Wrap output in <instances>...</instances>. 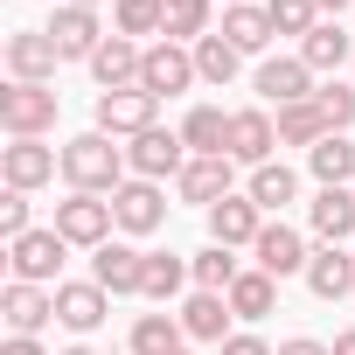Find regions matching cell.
Segmentation results:
<instances>
[{"mask_svg":"<svg viewBox=\"0 0 355 355\" xmlns=\"http://www.w3.org/2000/svg\"><path fill=\"white\" fill-rule=\"evenodd\" d=\"M230 174H237V160H230V153H196L182 174H174V189H182V202L216 209V202L230 196Z\"/></svg>","mask_w":355,"mask_h":355,"instance_id":"cell-12","label":"cell"},{"mask_svg":"<svg viewBox=\"0 0 355 355\" xmlns=\"http://www.w3.org/2000/svg\"><path fill=\"white\" fill-rule=\"evenodd\" d=\"M112 28L119 35H167V0H119V8H112Z\"/></svg>","mask_w":355,"mask_h":355,"instance_id":"cell-33","label":"cell"},{"mask_svg":"<svg viewBox=\"0 0 355 355\" xmlns=\"http://www.w3.org/2000/svg\"><path fill=\"white\" fill-rule=\"evenodd\" d=\"M49 230H63V244H84V251L112 244V230H119L112 196H70V202H56V223Z\"/></svg>","mask_w":355,"mask_h":355,"instance_id":"cell-3","label":"cell"},{"mask_svg":"<svg viewBox=\"0 0 355 355\" xmlns=\"http://www.w3.org/2000/svg\"><path fill=\"white\" fill-rule=\"evenodd\" d=\"M63 355H98V348H63Z\"/></svg>","mask_w":355,"mask_h":355,"instance_id":"cell-46","label":"cell"},{"mask_svg":"<svg viewBox=\"0 0 355 355\" xmlns=\"http://www.w3.org/2000/svg\"><path fill=\"white\" fill-rule=\"evenodd\" d=\"M258 230H265V209L251 202V196H223L216 209H209V244H258Z\"/></svg>","mask_w":355,"mask_h":355,"instance_id":"cell-20","label":"cell"},{"mask_svg":"<svg viewBox=\"0 0 355 355\" xmlns=\"http://www.w3.org/2000/svg\"><path fill=\"white\" fill-rule=\"evenodd\" d=\"M189 272H196V293H230V286L244 279V265L230 258V244H202V251L189 258Z\"/></svg>","mask_w":355,"mask_h":355,"instance_id":"cell-30","label":"cell"},{"mask_svg":"<svg viewBox=\"0 0 355 355\" xmlns=\"http://www.w3.org/2000/svg\"><path fill=\"white\" fill-rule=\"evenodd\" d=\"M105 313H112V293H105L98 279L56 286V320H63L70 334H91V327H105Z\"/></svg>","mask_w":355,"mask_h":355,"instance_id":"cell-18","label":"cell"},{"mask_svg":"<svg viewBox=\"0 0 355 355\" xmlns=\"http://www.w3.org/2000/svg\"><path fill=\"white\" fill-rule=\"evenodd\" d=\"M223 42H230L237 56H265V49H272V15H265V8H251V0L223 8Z\"/></svg>","mask_w":355,"mask_h":355,"instance_id":"cell-24","label":"cell"},{"mask_svg":"<svg viewBox=\"0 0 355 355\" xmlns=\"http://www.w3.org/2000/svg\"><path fill=\"white\" fill-rule=\"evenodd\" d=\"M237 63H244V56H237V49L223 42V28L196 42V77H202V84H216V91H223V84L237 77Z\"/></svg>","mask_w":355,"mask_h":355,"instance_id":"cell-35","label":"cell"},{"mask_svg":"<svg viewBox=\"0 0 355 355\" xmlns=\"http://www.w3.org/2000/svg\"><path fill=\"white\" fill-rule=\"evenodd\" d=\"M0 355H42V341H35V334H8V341H0Z\"/></svg>","mask_w":355,"mask_h":355,"instance_id":"cell-42","label":"cell"},{"mask_svg":"<svg viewBox=\"0 0 355 355\" xmlns=\"http://www.w3.org/2000/svg\"><path fill=\"white\" fill-rule=\"evenodd\" d=\"M139 63H146V49L132 35H105V49L91 56V77H98V91H125V84H139Z\"/></svg>","mask_w":355,"mask_h":355,"instance_id":"cell-22","label":"cell"},{"mask_svg":"<svg viewBox=\"0 0 355 355\" xmlns=\"http://www.w3.org/2000/svg\"><path fill=\"white\" fill-rule=\"evenodd\" d=\"M56 112H63V98L49 84H8L0 91V132L8 139H42L56 125Z\"/></svg>","mask_w":355,"mask_h":355,"instance_id":"cell-2","label":"cell"},{"mask_svg":"<svg viewBox=\"0 0 355 355\" xmlns=\"http://www.w3.org/2000/svg\"><path fill=\"white\" fill-rule=\"evenodd\" d=\"M0 320H8V334H42L56 320V286H21L8 279V293H0Z\"/></svg>","mask_w":355,"mask_h":355,"instance_id":"cell-11","label":"cell"},{"mask_svg":"<svg viewBox=\"0 0 355 355\" xmlns=\"http://www.w3.org/2000/svg\"><path fill=\"white\" fill-rule=\"evenodd\" d=\"M91 279H98L112 300H125V293L146 286V251H132V244H98V251H91Z\"/></svg>","mask_w":355,"mask_h":355,"instance_id":"cell-17","label":"cell"},{"mask_svg":"<svg viewBox=\"0 0 355 355\" xmlns=\"http://www.w3.org/2000/svg\"><path fill=\"white\" fill-rule=\"evenodd\" d=\"M313 8H320V15H341V8H348V0H313Z\"/></svg>","mask_w":355,"mask_h":355,"instance_id":"cell-44","label":"cell"},{"mask_svg":"<svg viewBox=\"0 0 355 355\" xmlns=\"http://www.w3.org/2000/svg\"><path fill=\"white\" fill-rule=\"evenodd\" d=\"M202 35H216L209 28V0H167V42H202Z\"/></svg>","mask_w":355,"mask_h":355,"instance_id":"cell-36","label":"cell"},{"mask_svg":"<svg viewBox=\"0 0 355 355\" xmlns=\"http://www.w3.org/2000/svg\"><path fill=\"white\" fill-rule=\"evenodd\" d=\"M327 132H334V125L320 119V105H313V98H306V105H286V112H279V146H306V153H313V146H320Z\"/></svg>","mask_w":355,"mask_h":355,"instance_id":"cell-32","label":"cell"},{"mask_svg":"<svg viewBox=\"0 0 355 355\" xmlns=\"http://www.w3.org/2000/svg\"><path fill=\"white\" fill-rule=\"evenodd\" d=\"M77 8H119V0H77Z\"/></svg>","mask_w":355,"mask_h":355,"instance_id":"cell-45","label":"cell"},{"mask_svg":"<svg viewBox=\"0 0 355 355\" xmlns=\"http://www.w3.org/2000/svg\"><path fill=\"white\" fill-rule=\"evenodd\" d=\"M174 355H189V348H174Z\"/></svg>","mask_w":355,"mask_h":355,"instance_id":"cell-47","label":"cell"},{"mask_svg":"<svg viewBox=\"0 0 355 355\" xmlns=\"http://www.w3.org/2000/svg\"><path fill=\"white\" fill-rule=\"evenodd\" d=\"M174 348H189L182 313H139L132 320V355H174Z\"/></svg>","mask_w":355,"mask_h":355,"instance_id":"cell-29","label":"cell"},{"mask_svg":"<svg viewBox=\"0 0 355 355\" xmlns=\"http://www.w3.org/2000/svg\"><path fill=\"white\" fill-rule=\"evenodd\" d=\"M223 355H279V348H272V341H258V334H230V341H223Z\"/></svg>","mask_w":355,"mask_h":355,"instance_id":"cell-40","label":"cell"},{"mask_svg":"<svg viewBox=\"0 0 355 355\" xmlns=\"http://www.w3.org/2000/svg\"><path fill=\"white\" fill-rule=\"evenodd\" d=\"M348 56H355V42L341 35V21H320V28L300 42V63H306V70H341Z\"/></svg>","mask_w":355,"mask_h":355,"instance_id":"cell-31","label":"cell"},{"mask_svg":"<svg viewBox=\"0 0 355 355\" xmlns=\"http://www.w3.org/2000/svg\"><path fill=\"white\" fill-rule=\"evenodd\" d=\"M189 84H196V49H189V42H153V49H146L139 91H153V98H182Z\"/></svg>","mask_w":355,"mask_h":355,"instance_id":"cell-8","label":"cell"},{"mask_svg":"<svg viewBox=\"0 0 355 355\" xmlns=\"http://www.w3.org/2000/svg\"><path fill=\"white\" fill-rule=\"evenodd\" d=\"M230 8H237V0H230Z\"/></svg>","mask_w":355,"mask_h":355,"instance_id":"cell-48","label":"cell"},{"mask_svg":"<svg viewBox=\"0 0 355 355\" xmlns=\"http://www.w3.org/2000/svg\"><path fill=\"white\" fill-rule=\"evenodd\" d=\"M313 105H320V119H327L334 132H348V125H355V84H320V91H313Z\"/></svg>","mask_w":355,"mask_h":355,"instance_id":"cell-38","label":"cell"},{"mask_svg":"<svg viewBox=\"0 0 355 355\" xmlns=\"http://www.w3.org/2000/svg\"><path fill=\"white\" fill-rule=\"evenodd\" d=\"M112 216H119L125 237H153V230L167 223V196H160V182H139V174H132V182L112 196Z\"/></svg>","mask_w":355,"mask_h":355,"instance_id":"cell-10","label":"cell"},{"mask_svg":"<svg viewBox=\"0 0 355 355\" xmlns=\"http://www.w3.org/2000/svg\"><path fill=\"white\" fill-rule=\"evenodd\" d=\"M230 320H237V313H230L223 293H189V300H182V334H189V341H216V348H223V341H230Z\"/></svg>","mask_w":355,"mask_h":355,"instance_id":"cell-23","label":"cell"},{"mask_svg":"<svg viewBox=\"0 0 355 355\" xmlns=\"http://www.w3.org/2000/svg\"><path fill=\"white\" fill-rule=\"evenodd\" d=\"M63 251H70L63 230H28V237L8 244V272H15L21 286H49V279L63 272ZM56 286H63V279H56Z\"/></svg>","mask_w":355,"mask_h":355,"instance_id":"cell-7","label":"cell"},{"mask_svg":"<svg viewBox=\"0 0 355 355\" xmlns=\"http://www.w3.org/2000/svg\"><path fill=\"white\" fill-rule=\"evenodd\" d=\"M306 167H313L320 189H355V146H348V132H327V139L306 153Z\"/></svg>","mask_w":355,"mask_h":355,"instance_id":"cell-25","label":"cell"},{"mask_svg":"<svg viewBox=\"0 0 355 355\" xmlns=\"http://www.w3.org/2000/svg\"><path fill=\"white\" fill-rule=\"evenodd\" d=\"M49 42H56L63 63H91V56L105 49V21H98V8H77V0H63V8L49 15Z\"/></svg>","mask_w":355,"mask_h":355,"instance_id":"cell-4","label":"cell"},{"mask_svg":"<svg viewBox=\"0 0 355 355\" xmlns=\"http://www.w3.org/2000/svg\"><path fill=\"white\" fill-rule=\"evenodd\" d=\"M223 300H230V313H237V320H265V313L279 306V279L251 265V272H244V279H237V286H230Z\"/></svg>","mask_w":355,"mask_h":355,"instance_id":"cell-27","label":"cell"},{"mask_svg":"<svg viewBox=\"0 0 355 355\" xmlns=\"http://www.w3.org/2000/svg\"><path fill=\"white\" fill-rule=\"evenodd\" d=\"M306 223L320 244H355V189H320L306 202Z\"/></svg>","mask_w":355,"mask_h":355,"instance_id":"cell-21","label":"cell"},{"mask_svg":"<svg viewBox=\"0 0 355 355\" xmlns=\"http://www.w3.org/2000/svg\"><path fill=\"white\" fill-rule=\"evenodd\" d=\"M0 237H8V244H15V237H28V196H21V189L0 196Z\"/></svg>","mask_w":355,"mask_h":355,"instance_id":"cell-39","label":"cell"},{"mask_svg":"<svg viewBox=\"0 0 355 355\" xmlns=\"http://www.w3.org/2000/svg\"><path fill=\"white\" fill-rule=\"evenodd\" d=\"M279 355H334V348L313 341V334H293V341H279Z\"/></svg>","mask_w":355,"mask_h":355,"instance_id":"cell-41","label":"cell"},{"mask_svg":"<svg viewBox=\"0 0 355 355\" xmlns=\"http://www.w3.org/2000/svg\"><path fill=\"white\" fill-rule=\"evenodd\" d=\"M265 15H272V35H313L320 28V8H313V0H265Z\"/></svg>","mask_w":355,"mask_h":355,"instance_id":"cell-37","label":"cell"},{"mask_svg":"<svg viewBox=\"0 0 355 355\" xmlns=\"http://www.w3.org/2000/svg\"><path fill=\"white\" fill-rule=\"evenodd\" d=\"M125 146H112V132H77L63 146V182L70 196H119L125 189Z\"/></svg>","mask_w":355,"mask_h":355,"instance_id":"cell-1","label":"cell"},{"mask_svg":"<svg viewBox=\"0 0 355 355\" xmlns=\"http://www.w3.org/2000/svg\"><path fill=\"white\" fill-rule=\"evenodd\" d=\"M258 98L279 105V112H286V105H306V98H313V70H306L300 56H265V63H258Z\"/></svg>","mask_w":355,"mask_h":355,"instance_id":"cell-15","label":"cell"},{"mask_svg":"<svg viewBox=\"0 0 355 355\" xmlns=\"http://www.w3.org/2000/svg\"><path fill=\"white\" fill-rule=\"evenodd\" d=\"M56 167H63V153L42 146V139H15V146H0V174H8V189H21V196H35L42 182H56Z\"/></svg>","mask_w":355,"mask_h":355,"instance_id":"cell-9","label":"cell"},{"mask_svg":"<svg viewBox=\"0 0 355 355\" xmlns=\"http://www.w3.org/2000/svg\"><path fill=\"white\" fill-rule=\"evenodd\" d=\"M56 42H49V28H21V35H8V77L15 84H56Z\"/></svg>","mask_w":355,"mask_h":355,"instance_id":"cell-13","label":"cell"},{"mask_svg":"<svg viewBox=\"0 0 355 355\" xmlns=\"http://www.w3.org/2000/svg\"><path fill=\"white\" fill-rule=\"evenodd\" d=\"M196 272H189V258H174V251H146V300H174V293H182Z\"/></svg>","mask_w":355,"mask_h":355,"instance_id":"cell-34","label":"cell"},{"mask_svg":"<svg viewBox=\"0 0 355 355\" xmlns=\"http://www.w3.org/2000/svg\"><path fill=\"white\" fill-rule=\"evenodd\" d=\"M196 153H189V139L182 132H167V125H153V132H139L132 146H125V167L139 174V182H167V174H182Z\"/></svg>","mask_w":355,"mask_h":355,"instance_id":"cell-5","label":"cell"},{"mask_svg":"<svg viewBox=\"0 0 355 355\" xmlns=\"http://www.w3.org/2000/svg\"><path fill=\"white\" fill-rule=\"evenodd\" d=\"M182 139H189V153H230V112L223 105H196L182 119Z\"/></svg>","mask_w":355,"mask_h":355,"instance_id":"cell-26","label":"cell"},{"mask_svg":"<svg viewBox=\"0 0 355 355\" xmlns=\"http://www.w3.org/2000/svg\"><path fill=\"white\" fill-rule=\"evenodd\" d=\"M251 258H258V272H272V279H293V272L306 279V258H313V251H306V237H300L293 223H265L258 244H251Z\"/></svg>","mask_w":355,"mask_h":355,"instance_id":"cell-14","label":"cell"},{"mask_svg":"<svg viewBox=\"0 0 355 355\" xmlns=\"http://www.w3.org/2000/svg\"><path fill=\"white\" fill-rule=\"evenodd\" d=\"M272 146H279V119L272 112H230V160L237 167H265L272 160Z\"/></svg>","mask_w":355,"mask_h":355,"instance_id":"cell-16","label":"cell"},{"mask_svg":"<svg viewBox=\"0 0 355 355\" xmlns=\"http://www.w3.org/2000/svg\"><path fill=\"white\" fill-rule=\"evenodd\" d=\"M153 112H160V98L139 91V84H125V91H98V132H112V139H139V132H153Z\"/></svg>","mask_w":355,"mask_h":355,"instance_id":"cell-6","label":"cell"},{"mask_svg":"<svg viewBox=\"0 0 355 355\" xmlns=\"http://www.w3.org/2000/svg\"><path fill=\"white\" fill-rule=\"evenodd\" d=\"M244 196L272 216V209H286V202L300 196V174H293L286 160H265V167H251V189H244Z\"/></svg>","mask_w":355,"mask_h":355,"instance_id":"cell-28","label":"cell"},{"mask_svg":"<svg viewBox=\"0 0 355 355\" xmlns=\"http://www.w3.org/2000/svg\"><path fill=\"white\" fill-rule=\"evenodd\" d=\"M306 293L313 300H348L355 293V251L348 244H320L306 258Z\"/></svg>","mask_w":355,"mask_h":355,"instance_id":"cell-19","label":"cell"},{"mask_svg":"<svg viewBox=\"0 0 355 355\" xmlns=\"http://www.w3.org/2000/svg\"><path fill=\"white\" fill-rule=\"evenodd\" d=\"M327 348H334V355H355V327H341V334H334Z\"/></svg>","mask_w":355,"mask_h":355,"instance_id":"cell-43","label":"cell"}]
</instances>
